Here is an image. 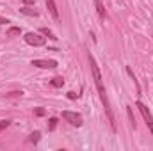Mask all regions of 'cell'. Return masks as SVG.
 I'll return each mask as SVG.
<instances>
[{
    "mask_svg": "<svg viewBox=\"0 0 153 151\" xmlns=\"http://www.w3.org/2000/svg\"><path fill=\"white\" fill-rule=\"evenodd\" d=\"M89 64H91V75H93V80H94V85L98 89V96L102 100V105L105 109V114L111 121V128L112 132H116V117L114 112H112V107H111V101H109V96H107V91H105V85H103V78H102V71H100V66L96 64V59L89 53Z\"/></svg>",
    "mask_w": 153,
    "mask_h": 151,
    "instance_id": "obj_1",
    "label": "cell"
},
{
    "mask_svg": "<svg viewBox=\"0 0 153 151\" xmlns=\"http://www.w3.org/2000/svg\"><path fill=\"white\" fill-rule=\"evenodd\" d=\"M62 119H66L71 126H76V128H80L82 124H84V117L80 115L78 112H73V110H62Z\"/></svg>",
    "mask_w": 153,
    "mask_h": 151,
    "instance_id": "obj_2",
    "label": "cell"
},
{
    "mask_svg": "<svg viewBox=\"0 0 153 151\" xmlns=\"http://www.w3.org/2000/svg\"><path fill=\"white\" fill-rule=\"evenodd\" d=\"M25 43L27 44H30V46H45L46 44V38L43 36V34H38V32H27L25 36Z\"/></svg>",
    "mask_w": 153,
    "mask_h": 151,
    "instance_id": "obj_3",
    "label": "cell"
},
{
    "mask_svg": "<svg viewBox=\"0 0 153 151\" xmlns=\"http://www.w3.org/2000/svg\"><path fill=\"white\" fill-rule=\"evenodd\" d=\"M135 107L139 109V112H141V115L144 117V121H146V126H148V130L152 132V135H153V115L152 112H150V109L143 103V101H137L135 103Z\"/></svg>",
    "mask_w": 153,
    "mask_h": 151,
    "instance_id": "obj_4",
    "label": "cell"
},
{
    "mask_svg": "<svg viewBox=\"0 0 153 151\" xmlns=\"http://www.w3.org/2000/svg\"><path fill=\"white\" fill-rule=\"evenodd\" d=\"M32 66L41 68V70H55L57 61H53V59H36V61H32Z\"/></svg>",
    "mask_w": 153,
    "mask_h": 151,
    "instance_id": "obj_5",
    "label": "cell"
},
{
    "mask_svg": "<svg viewBox=\"0 0 153 151\" xmlns=\"http://www.w3.org/2000/svg\"><path fill=\"white\" fill-rule=\"evenodd\" d=\"M45 4H46L50 14L53 16V20H59V9H57V5H55V0H45Z\"/></svg>",
    "mask_w": 153,
    "mask_h": 151,
    "instance_id": "obj_6",
    "label": "cell"
},
{
    "mask_svg": "<svg viewBox=\"0 0 153 151\" xmlns=\"http://www.w3.org/2000/svg\"><path fill=\"white\" fill-rule=\"evenodd\" d=\"M94 5H96V13H98L100 20H105V16H107V11H105V5L102 4V0H94Z\"/></svg>",
    "mask_w": 153,
    "mask_h": 151,
    "instance_id": "obj_7",
    "label": "cell"
},
{
    "mask_svg": "<svg viewBox=\"0 0 153 151\" xmlns=\"http://www.w3.org/2000/svg\"><path fill=\"white\" fill-rule=\"evenodd\" d=\"M126 73L130 75V78L134 80V84H135V87H137V96H141V85H139V82H137V76L134 75V71H132V68H130V66H126Z\"/></svg>",
    "mask_w": 153,
    "mask_h": 151,
    "instance_id": "obj_8",
    "label": "cell"
},
{
    "mask_svg": "<svg viewBox=\"0 0 153 151\" xmlns=\"http://www.w3.org/2000/svg\"><path fill=\"white\" fill-rule=\"evenodd\" d=\"M20 34H22V29H20V27H9L7 32H5L7 38H16V36H20Z\"/></svg>",
    "mask_w": 153,
    "mask_h": 151,
    "instance_id": "obj_9",
    "label": "cell"
},
{
    "mask_svg": "<svg viewBox=\"0 0 153 151\" xmlns=\"http://www.w3.org/2000/svg\"><path fill=\"white\" fill-rule=\"evenodd\" d=\"M39 141H41V132H39V130L32 132V133L29 135V142H30V144H38Z\"/></svg>",
    "mask_w": 153,
    "mask_h": 151,
    "instance_id": "obj_10",
    "label": "cell"
},
{
    "mask_svg": "<svg viewBox=\"0 0 153 151\" xmlns=\"http://www.w3.org/2000/svg\"><path fill=\"white\" fill-rule=\"evenodd\" d=\"M20 13H22V14H27V16H39V13L36 9H30V7H27V5H23V7L20 9Z\"/></svg>",
    "mask_w": 153,
    "mask_h": 151,
    "instance_id": "obj_11",
    "label": "cell"
},
{
    "mask_svg": "<svg viewBox=\"0 0 153 151\" xmlns=\"http://www.w3.org/2000/svg\"><path fill=\"white\" fill-rule=\"evenodd\" d=\"M50 85H52V87H62V85H64V78H62V76H53V78L50 80Z\"/></svg>",
    "mask_w": 153,
    "mask_h": 151,
    "instance_id": "obj_12",
    "label": "cell"
},
{
    "mask_svg": "<svg viewBox=\"0 0 153 151\" xmlns=\"http://www.w3.org/2000/svg\"><path fill=\"white\" fill-rule=\"evenodd\" d=\"M41 34L45 36V38H48V39H52V41H57V38H55V34L50 30V29H46V27H41Z\"/></svg>",
    "mask_w": 153,
    "mask_h": 151,
    "instance_id": "obj_13",
    "label": "cell"
},
{
    "mask_svg": "<svg viewBox=\"0 0 153 151\" xmlns=\"http://www.w3.org/2000/svg\"><path fill=\"white\" fill-rule=\"evenodd\" d=\"M125 109H126V114H128V119H130V124H132V126L135 128V115H134V109H132L130 105H126Z\"/></svg>",
    "mask_w": 153,
    "mask_h": 151,
    "instance_id": "obj_14",
    "label": "cell"
},
{
    "mask_svg": "<svg viewBox=\"0 0 153 151\" xmlns=\"http://www.w3.org/2000/svg\"><path fill=\"white\" fill-rule=\"evenodd\" d=\"M55 128H57V119H55V117H50V119H48V130L53 132Z\"/></svg>",
    "mask_w": 153,
    "mask_h": 151,
    "instance_id": "obj_15",
    "label": "cell"
},
{
    "mask_svg": "<svg viewBox=\"0 0 153 151\" xmlns=\"http://www.w3.org/2000/svg\"><path fill=\"white\" fill-rule=\"evenodd\" d=\"M22 94H23L22 91H11V93H7V94H5V98H20Z\"/></svg>",
    "mask_w": 153,
    "mask_h": 151,
    "instance_id": "obj_16",
    "label": "cell"
},
{
    "mask_svg": "<svg viewBox=\"0 0 153 151\" xmlns=\"http://www.w3.org/2000/svg\"><path fill=\"white\" fill-rule=\"evenodd\" d=\"M9 124H11V121H9V119H2V121H0V132H2V130H5Z\"/></svg>",
    "mask_w": 153,
    "mask_h": 151,
    "instance_id": "obj_17",
    "label": "cell"
},
{
    "mask_svg": "<svg viewBox=\"0 0 153 151\" xmlns=\"http://www.w3.org/2000/svg\"><path fill=\"white\" fill-rule=\"evenodd\" d=\"M34 114H36V115H38V117H43V115H45V114H46V110H45V109H43V107H38V109H34Z\"/></svg>",
    "mask_w": 153,
    "mask_h": 151,
    "instance_id": "obj_18",
    "label": "cell"
},
{
    "mask_svg": "<svg viewBox=\"0 0 153 151\" xmlns=\"http://www.w3.org/2000/svg\"><path fill=\"white\" fill-rule=\"evenodd\" d=\"M78 96H80V94H75L73 91H70V93H68V98H70V100H75V98H78Z\"/></svg>",
    "mask_w": 153,
    "mask_h": 151,
    "instance_id": "obj_19",
    "label": "cell"
},
{
    "mask_svg": "<svg viewBox=\"0 0 153 151\" xmlns=\"http://www.w3.org/2000/svg\"><path fill=\"white\" fill-rule=\"evenodd\" d=\"M7 23H11V21H9L7 18H2V16H0V25H7Z\"/></svg>",
    "mask_w": 153,
    "mask_h": 151,
    "instance_id": "obj_20",
    "label": "cell"
},
{
    "mask_svg": "<svg viewBox=\"0 0 153 151\" xmlns=\"http://www.w3.org/2000/svg\"><path fill=\"white\" fill-rule=\"evenodd\" d=\"M34 2H36V0H23V4H25V5H29V4H34Z\"/></svg>",
    "mask_w": 153,
    "mask_h": 151,
    "instance_id": "obj_21",
    "label": "cell"
}]
</instances>
